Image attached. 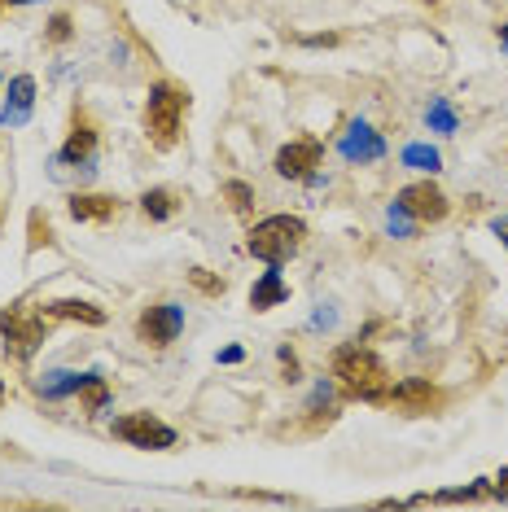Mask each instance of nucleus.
Returning a JSON list of instances; mask_svg holds the SVG:
<instances>
[{"instance_id":"nucleus-26","label":"nucleus","mask_w":508,"mask_h":512,"mask_svg":"<svg viewBox=\"0 0 508 512\" xmlns=\"http://www.w3.org/2000/svg\"><path fill=\"white\" fill-rule=\"evenodd\" d=\"M500 40L508 44V22H500Z\"/></svg>"},{"instance_id":"nucleus-10","label":"nucleus","mask_w":508,"mask_h":512,"mask_svg":"<svg viewBox=\"0 0 508 512\" xmlns=\"http://www.w3.org/2000/svg\"><path fill=\"white\" fill-rule=\"evenodd\" d=\"M97 141H101V127L97 119L84 110V106H75L71 110V132H66V145H62V162H88L92 154H97Z\"/></svg>"},{"instance_id":"nucleus-5","label":"nucleus","mask_w":508,"mask_h":512,"mask_svg":"<svg viewBox=\"0 0 508 512\" xmlns=\"http://www.w3.org/2000/svg\"><path fill=\"white\" fill-rule=\"evenodd\" d=\"M110 434L119 442H127V447H141V451H171L176 447V429L167 421H158L154 412H127L114 421Z\"/></svg>"},{"instance_id":"nucleus-15","label":"nucleus","mask_w":508,"mask_h":512,"mask_svg":"<svg viewBox=\"0 0 508 512\" xmlns=\"http://www.w3.org/2000/svg\"><path fill=\"white\" fill-rule=\"evenodd\" d=\"M141 211H145V219H154V224H167V219L180 211V193L176 189H149L141 197Z\"/></svg>"},{"instance_id":"nucleus-25","label":"nucleus","mask_w":508,"mask_h":512,"mask_svg":"<svg viewBox=\"0 0 508 512\" xmlns=\"http://www.w3.org/2000/svg\"><path fill=\"white\" fill-rule=\"evenodd\" d=\"M495 495H508V473L495 477Z\"/></svg>"},{"instance_id":"nucleus-1","label":"nucleus","mask_w":508,"mask_h":512,"mask_svg":"<svg viewBox=\"0 0 508 512\" xmlns=\"http://www.w3.org/2000/svg\"><path fill=\"white\" fill-rule=\"evenodd\" d=\"M333 377H338V386L351 394V399H364V403H381V394L395 381L390 368L381 364V355L360 342H346L333 351Z\"/></svg>"},{"instance_id":"nucleus-21","label":"nucleus","mask_w":508,"mask_h":512,"mask_svg":"<svg viewBox=\"0 0 508 512\" xmlns=\"http://www.w3.org/2000/svg\"><path fill=\"white\" fill-rule=\"evenodd\" d=\"M189 281L198 285L202 294H211V298L224 294V281H219V276H211V272H206V267H193V272H189Z\"/></svg>"},{"instance_id":"nucleus-27","label":"nucleus","mask_w":508,"mask_h":512,"mask_svg":"<svg viewBox=\"0 0 508 512\" xmlns=\"http://www.w3.org/2000/svg\"><path fill=\"white\" fill-rule=\"evenodd\" d=\"M9 5H31V0H9Z\"/></svg>"},{"instance_id":"nucleus-28","label":"nucleus","mask_w":508,"mask_h":512,"mask_svg":"<svg viewBox=\"0 0 508 512\" xmlns=\"http://www.w3.org/2000/svg\"><path fill=\"white\" fill-rule=\"evenodd\" d=\"M425 5H443V0H425Z\"/></svg>"},{"instance_id":"nucleus-9","label":"nucleus","mask_w":508,"mask_h":512,"mask_svg":"<svg viewBox=\"0 0 508 512\" xmlns=\"http://www.w3.org/2000/svg\"><path fill=\"white\" fill-rule=\"evenodd\" d=\"M320 158H325V145H320L316 136H303V141L285 145L272 167H276V176H285V180H311L320 167Z\"/></svg>"},{"instance_id":"nucleus-16","label":"nucleus","mask_w":508,"mask_h":512,"mask_svg":"<svg viewBox=\"0 0 508 512\" xmlns=\"http://www.w3.org/2000/svg\"><path fill=\"white\" fill-rule=\"evenodd\" d=\"M79 412H101V407H106L110 403V386H106V381H101L97 377V372H88V377H79Z\"/></svg>"},{"instance_id":"nucleus-18","label":"nucleus","mask_w":508,"mask_h":512,"mask_svg":"<svg viewBox=\"0 0 508 512\" xmlns=\"http://www.w3.org/2000/svg\"><path fill=\"white\" fill-rule=\"evenodd\" d=\"M224 197H228V206H233L237 215H250V211H254V189H250V184L228 180V184H224Z\"/></svg>"},{"instance_id":"nucleus-2","label":"nucleus","mask_w":508,"mask_h":512,"mask_svg":"<svg viewBox=\"0 0 508 512\" xmlns=\"http://www.w3.org/2000/svg\"><path fill=\"white\" fill-rule=\"evenodd\" d=\"M184 114H189V92L171 79H158L145 101V136L154 149H176L184 132Z\"/></svg>"},{"instance_id":"nucleus-22","label":"nucleus","mask_w":508,"mask_h":512,"mask_svg":"<svg viewBox=\"0 0 508 512\" xmlns=\"http://www.w3.org/2000/svg\"><path fill=\"white\" fill-rule=\"evenodd\" d=\"M430 127L434 132H456V114L447 110V101H434L430 106Z\"/></svg>"},{"instance_id":"nucleus-3","label":"nucleus","mask_w":508,"mask_h":512,"mask_svg":"<svg viewBox=\"0 0 508 512\" xmlns=\"http://www.w3.org/2000/svg\"><path fill=\"white\" fill-rule=\"evenodd\" d=\"M303 246H307V224L298 215H268L246 232V250L254 254V259H263L268 267L290 263Z\"/></svg>"},{"instance_id":"nucleus-19","label":"nucleus","mask_w":508,"mask_h":512,"mask_svg":"<svg viewBox=\"0 0 508 512\" xmlns=\"http://www.w3.org/2000/svg\"><path fill=\"white\" fill-rule=\"evenodd\" d=\"M403 162H408V167H417V171H434L438 167V149H430V145H408V149H403Z\"/></svg>"},{"instance_id":"nucleus-20","label":"nucleus","mask_w":508,"mask_h":512,"mask_svg":"<svg viewBox=\"0 0 508 512\" xmlns=\"http://www.w3.org/2000/svg\"><path fill=\"white\" fill-rule=\"evenodd\" d=\"M71 36H75L71 14H53V18H49V31H44V40H49V44H66Z\"/></svg>"},{"instance_id":"nucleus-17","label":"nucleus","mask_w":508,"mask_h":512,"mask_svg":"<svg viewBox=\"0 0 508 512\" xmlns=\"http://www.w3.org/2000/svg\"><path fill=\"white\" fill-rule=\"evenodd\" d=\"M31 101H36V79H31V75H18L14 84H9V106H14V114H5V123H9V119H27Z\"/></svg>"},{"instance_id":"nucleus-24","label":"nucleus","mask_w":508,"mask_h":512,"mask_svg":"<svg viewBox=\"0 0 508 512\" xmlns=\"http://www.w3.org/2000/svg\"><path fill=\"white\" fill-rule=\"evenodd\" d=\"M491 232H495V237H500V246H508V215H500V219H495V224H491Z\"/></svg>"},{"instance_id":"nucleus-8","label":"nucleus","mask_w":508,"mask_h":512,"mask_svg":"<svg viewBox=\"0 0 508 512\" xmlns=\"http://www.w3.org/2000/svg\"><path fill=\"white\" fill-rule=\"evenodd\" d=\"M443 403V390L430 386L425 377H403V381H390V390L381 394V407H395V412H434V407Z\"/></svg>"},{"instance_id":"nucleus-13","label":"nucleus","mask_w":508,"mask_h":512,"mask_svg":"<svg viewBox=\"0 0 508 512\" xmlns=\"http://www.w3.org/2000/svg\"><path fill=\"white\" fill-rule=\"evenodd\" d=\"M44 316L49 320H79V324H106V311L97 302H84V298H57V302H44Z\"/></svg>"},{"instance_id":"nucleus-4","label":"nucleus","mask_w":508,"mask_h":512,"mask_svg":"<svg viewBox=\"0 0 508 512\" xmlns=\"http://www.w3.org/2000/svg\"><path fill=\"white\" fill-rule=\"evenodd\" d=\"M49 316L44 311H36V316H27V311H18V307H9V311H0V337H5V351L14 355V359H31L40 351V342L49 337Z\"/></svg>"},{"instance_id":"nucleus-6","label":"nucleus","mask_w":508,"mask_h":512,"mask_svg":"<svg viewBox=\"0 0 508 512\" xmlns=\"http://www.w3.org/2000/svg\"><path fill=\"white\" fill-rule=\"evenodd\" d=\"M395 206H399V211L412 219V224H443L447 211H452V202H447V193L438 189L434 180H417V184H408V189H399Z\"/></svg>"},{"instance_id":"nucleus-12","label":"nucleus","mask_w":508,"mask_h":512,"mask_svg":"<svg viewBox=\"0 0 508 512\" xmlns=\"http://www.w3.org/2000/svg\"><path fill=\"white\" fill-rule=\"evenodd\" d=\"M381 154H386V145H381V136L368 123L346 127V136H342V158L346 162H377Z\"/></svg>"},{"instance_id":"nucleus-11","label":"nucleus","mask_w":508,"mask_h":512,"mask_svg":"<svg viewBox=\"0 0 508 512\" xmlns=\"http://www.w3.org/2000/svg\"><path fill=\"white\" fill-rule=\"evenodd\" d=\"M66 211H71L79 224H110V219H119L123 202L114 193H75L71 202H66Z\"/></svg>"},{"instance_id":"nucleus-23","label":"nucleus","mask_w":508,"mask_h":512,"mask_svg":"<svg viewBox=\"0 0 508 512\" xmlns=\"http://www.w3.org/2000/svg\"><path fill=\"white\" fill-rule=\"evenodd\" d=\"M40 246H53V232H49V219H40V211L31 215V250Z\"/></svg>"},{"instance_id":"nucleus-7","label":"nucleus","mask_w":508,"mask_h":512,"mask_svg":"<svg viewBox=\"0 0 508 512\" xmlns=\"http://www.w3.org/2000/svg\"><path fill=\"white\" fill-rule=\"evenodd\" d=\"M180 329H184V311L176 302H154V307H145L141 320H136V337H141L145 346H154V351L176 342Z\"/></svg>"},{"instance_id":"nucleus-14","label":"nucleus","mask_w":508,"mask_h":512,"mask_svg":"<svg viewBox=\"0 0 508 512\" xmlns=\"http://www.w3.org/2000/svg\"><path fill=\"white\" fill-rule=\"evenodd\" d=\"M290 298V285L281 281V272L276 267H268V272L254 281V289H250V307L254 311H272V307H281V302Z\"/></svg>"}]
</instances>
